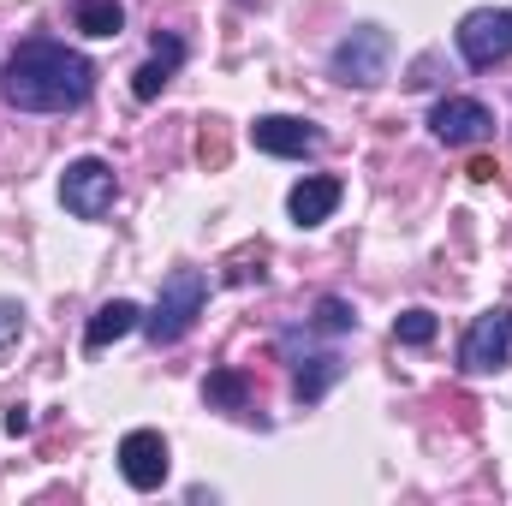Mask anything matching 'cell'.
<instances>
[{
    "label": "cell",
    "mask_w": 512,
    "mask_h": 506,
    "mask_svg": "<svg viewBox=\"0 0 512 506\" xmlns=\"http://www.w3.org/2000/svg\"><path fill=\"white\" fill-rule=\"evenodd\" d=\"M251 137L262 155H310V149H322V131L310 120H292V114H262Z\"/></svg>",
    "instance_id": "9c48e42d"
},
{
    "label": "cell",
    "mask_w": 512,
    "mask_h": 506,
    "mask_svg": "<svg viewBox=\"0 0 512 506\" xmlns=\"http://www.w3.org/2000/svg\"><path fill=\"white\" fill-rule=\"evenodd\" d=\"M435 328H441V322H435V310H405V316L393 322L399 346H429V340H435Z\"/></svg>",
    "instance_id": "ac0fdd59"
},
{
    "label": "cell",
    "mask_w": 512,
    "mask_h": 506,
    "mask_svg": "<svg viewBox=\"0 0 512 506\" xmlns=\"http://www.w3.org/2000/svg\"><path fill=\"white\" fill-rule=\"evenodd\" d=\"M387 60H393V36H387L382 24H358V30H346L334 42V78L340 84H358V90L382 84Z\"/></svg>",
    "instance_id": "3957f363"
},
{
    "label": "cell",
    "mask_w": 512,
    "mask_h": 506,
    "mask_svg": "<svg viewBox=\"0 0 512 506\" xmlns=\"http://www.w3.org/2000/svg\"><path fill=\"white\" fill-rule=\"evenodd\" d=\"M262 245H251V251H239L233 262H227V286H251V280H262Z\"/></svg>",
    "instance_id": "d6986e66"
},
{
    "label": "cell",
    "mask_w": 512,
    "mask_h": 506,
    "mask_svg": "<svg viewBox=\"0 0 512 506\" xmlns=\"http://www.w3.org/2000/svg\"><path fill=\"white\" fill-rule=\"evenodd\" d=\"M453 36H459L465 66H477V72H489V66L512 60V12L507 6H477V12H465Z\"/></svg>",
    "instance_id": "277c9868"
},
{
    "label": "cell",
    "mask_w": 512,
    "mask_h": 506,
    "mask_svg": "<svg viewBox=\"0 0 512 506\" xmlns=\"http://www.w3.org/2000/svg\"><path fill=\"white\" fill-rule=\"evenodd\" d=\"M459 364L471 370V376H495V370H507L512 364V310H483L471 328H465V340H459Z\"/></svg>",
    "instance_id": "8992f818"
},
{
    "label": "cell",
    "mask_w": 512,
    "mask_h": 506,
    "mask_svg": "<svg viewBox=\"0 0 512 506\" xmlns=\"http://www.w3.org/2000/svg\"><path fill=\"white\" fill-rule=\"evenodd\" d=\"M203 399L221 405V411H245L251 405V381L239 376V370H215V376L203 381Z\"/></svg>",
    "instance_id": "9a60e30c"
},
{
    "label": "cell",
    "mask_w": 512,
    "mask_h": 506,
    "mask_svg": "<svg viewBox=\"0 0 512 506\" xmlns=\"http://www.w3.org/2000/svg\"><path fill=\"white\" fill-rule=\"evenodd\" d=\"M24 334V304H12V298H0V352L12 346Z\"/></svg>",
    "instance_id": "ffe728a7"
},
{
    "label": "cell",
    "mask_w": 512,
    "mask_h": 506,
    "mask_svg": "<svg viewBox=\"0 0 512 506\" xmlns=\"http://www.w3.org/2000/svg\"><path fill=\"white\" fill-rule=\"evenodd\" d=\"M203 304H209V280H203V268H173V274L161 280L155 310L143 316V334H149L155 346H173V340H185V334L197 328Z\"/></svg>",
    "instance_id": "7a4b0ae2"
},
{
    "label": "cell",
    "mask_w": 512,
    "mask_h": 506,
    "mask_svg": "<svg viewBox=\"0 0 512 506\" xmlns=\"http://www.w3.org/2000/svg\"><path fill=\"white\" fill-rule=\"evenodd\" d=\"M310 328H316V334H352V328H358V316H352V304H346V298H322V304H316V316H310Z\"/></svg>",
    "instance_id": "e0dca14e"
},
{
    "label": "cell",
    "mask_w": 512,
    "mask_h": 506,
    "mask_svg": "<svg viewBox=\"0 0 512 506\" xmlns=\"http://www.w3.org/2000/svg\"><path fill=\"white\" fill-rule=\"evenodd\" d=\"M185 60V42L179 36H155V48H149V60L137 66V78H131V96L137 102H155L161 90H167V78H173V66Z\"/></svg>",
    "instance_id": "8fae6325"
},
{
    "label": "cell",
    "mask_w": 512,
    "mask_h": 506,
    "mask_svg": "<svg viewBox=\"0 0 512 506\" xmlns=\"http://www.w3.org/2000/svg\"><path fill=\"white\" fill-rule=\"evenodd\" d=\"M120 471L131 489H161L167 483V441L155 429H131L120 441Z\"/></svg>",
    "instance_id": "ba28073f"
},
{
    "label": "cell",
    "mask_w": 512,
    "mask_h": 506,
    "mask_svg": "<svg viewBox=\"0 0 512 506\" xmlns=\"http://www.w3.org/2000/svg\"><path fill=\"white\" fill-rule=\"evenodd\" d=\"M90 90H96V66L54 36L18 42L6 72H0V96L18 114H72L90 102Z\"/></svg>",
    "instance_id": "6da1fadb"
},
{
    "label": "cell",
    "mask_w": 512,
    "mask_h": 506,
    "mask_svg": "<svg viewBox=\"0 0 512 506\" xmlns=\"http://www.w3.org/2000/svg\"><path fill=\"white\" fill-rule=\"evenodd\" d=\"M507 185H512V179H507Z\"/></svg>",
    "instance_id": "603a6c76"
},
{
    "label": "cell",
    "mask_w": 512,
    "mask_h": 506,
    "mask_svg": "<svg viewBox=\"0 0 512 506\" xmlns=\"http://www.w3.org/2000/svg\"><path fill=\"white\" fill-rule=\"evenodd\" d=\"M131 328H143V310H137L131 298H108V304L90 316V328H84V346H90V352H108L114 340H126Z\"/></svg>",
    "instance_id": "7c38bea8"
},
{
    "label": "cell",
    "mask_w": 512,
    "mask_h": 506,
    "mask_svg": "<svg viewBox=\"0 0 512 506\" xmlns=\"http://www.w3.org/2000/svg\"><path fill=\"white\" fill-rule=\"evenodd\" d=\"M286 209H292V221H298V227H322V221L340 209V179H328V173L298 179V185H292V197H286Z\"/></svg>",
    "instance_id": "30bf717a"
},
{
    "label": "cell",
    "mask_w": 512,
    "mask_h": 506,
    "mask_svg": "<svg viewBox=\"0 0 512 506\" xmlns=\"http://www.w3.org/2000/svg\"><path fill=\"white\" fill-rule=\"evenodd\" d=\"M334 381H340V358H334V352H310V358L298 364V381H292V393H298L304 405H316V399H322Z\"/></svg>",
    "instance_id": "5bb4252c"
},
{
    "label": "cell",
    "mask_w": 512,
    "mask_h": 506,
    "mask_svg": "<svg viewBox=\"0 0 512 506\" xmlns=\"http://www.w3.org/2000/svg\"><path fill=\"white\" fill-rule=\"evenodd\" d=\"M6 435H30V405H12L6 411Z\"/></svg>",
    "instance_id": "7402d4cb"
},
{
    "label": "cell",
    "mask_w": 512,
    "mask_h": 506,
    "mask_svg": "<svg viewBox=\"0 0 512 506\" xmlns=\"http://www.w3.org/2000/svg\"><path fill=\"white\" fill-rule=\"evenodd\" d=\"M227 155H233L227 126H221V120H203V131H197V161H203V167H227Z\"/></svg>",
    "instance_id": "2e32d148"
},
{
    "label": "cell",
    "mask_w": 512,
    "mask_h": 506,
    "mask_svg": "<svg viewBox=\"0 0 512 506\" xmlns=\"http://www.w3.org/2000/svg\"><path fill=\"white\" fill-rule=\"evenodd\" d=\"M429 131L447 143V149H477L495 137V114L477 102V96H441L435 114H429Z\"/></svg>",
    "instance_id": "52a82bcc"
},
{
    "label": "cell",
    "mask_w": 512,
    "mask_h": 506,
    "mask_svg": "<svg viewBox=\"0 0 512 506\" xmlns=\"http://www.w3.org/2000/svg\"><path fill=\"white\" fill-rule=\"evenodd\" d=\"M72 24L84 36H120L126 30V6L120 0H72Z\"/></svg>",
    "instance_id": "4fadbf2b"
},
{
    "label": "cell",
    "mask_w": 512,
    "mask_h": 506,
    "mask_svg": "<svg viewBox=\"0 0 512 506\" xmlns=\"http://www.w3.org/2000/svg\"><path fill=\"white\" fill-rule=\"evenodd\" d=\"M114 197H120V179H114V167L96 161V155L72 161L66 179H60V203H66L78 221H102V215L114 209Z\"/></svg>",
    "instance_id": "5b68a950"
},
{
    "label": "cell",
    "mask_w": 512,
    "mask_h": 506,
    "mask_svg": "<svg viewBox=\"0 0 512 506\" xmlns=\"http://www.w3.org/2000/svg\"><path fill=\"white\" fill-rule=\"evenodd\" d=\"M465 173H471L477 185H489V179H501V161H495V155H471V167H465Z\"/></svg>",
    "instance_id": "44dd1931"
}]
</instances>
